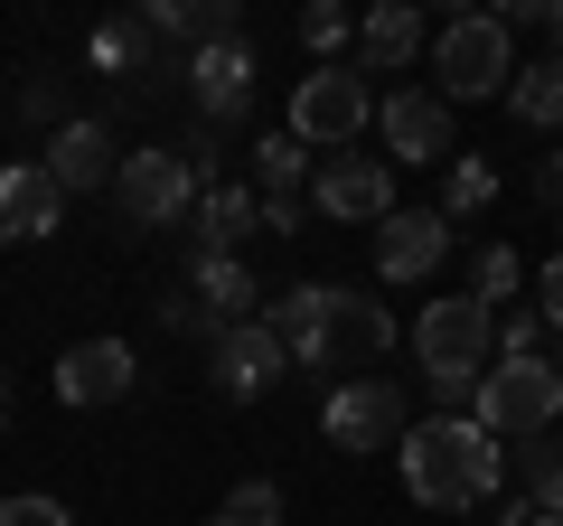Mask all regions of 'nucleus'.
Masks as SVG:
<instances>
[{
    "label": "nucleus",
    "instance_id": "1",
    "mask_svg": "<svg viewBox=\"0 0 563 526\" xmlns=\"http://www.w3.org/2000/svg\"><path fill=\"white\" fill-rule=\"evenodd\" d=\"M498 480H507V442L479 432L470 414H432V424L404 432V489H413V507H479V498H498Z\"/></svg>",
    "mask_w": 563,
    "mask_h": 526
},
{
    "label": "nucleus",
    "instance_id": "2",
    "mask_svg": "<svg viewBox=\"0 0 563 526\" xmlns=\"http://www.w3.org/2000/svg\"><path fill=\"white\" fill-rule=\"evenodd\" d=\"M470 424L498 432V442H536V432H554V424H563V366H554V358H498V366L479 376Z\"/></svg>",
    "mask_w": 563,
    "mask_h": 526
},
{
    "label": "nucleus",
    "instance_id": "3",
    "mask_svg": "<svg viewBox=\"0 0 563 526\" xmlns=\"http://www.w3.org/2000/svg\"><path fill=\"white\" fill-rule=\"evenodd\" d=\"M432 76H442V95L451 103H479V95H507V85H517V47H507V20L498 10H479V20H451L442 39H432Z\"/></svg>",
    "mask_w": 563,
    "mask_h": 526
},
{
    "label": "nucleus",
    "instance_id": "4",
    "mask_svg": "<svg viewBox=\"0 0 563 526\" xmlns=\"http://www.w3.org/2000/svg\"><path fill=\"white\" fill-rule=\"evenodd\" d=\"M198 198H207V179L188 169V151H122V179H113V207L132 226H179V217H198Z\"/></svg>",
    "mask_w": 563,
    "mask_h": 526
},
{
    "label": "nucleus",
    "instance_id": "5",
    "mask_svg": "<svg viewBox=\"0 0 563 526\" xmlns=\"http://www.w3.org/2000/svg\"><path fill=\"white\" fill-rule=\"evenodd\" d=\"M366 122H376V95H366L357 66H320V76H301V95H291V132H301L310 151L357 142Z\"/></svg>",
    "mask_w": 563,
    "mask_h": 526
},
{
    "label": "nucleus",
    "instance_id": "6",
    "mask_svg": "<svg viewBox=\"0 0 563 526\" xmlns=\"http://www.w3.org/2000/svg\"><path fill=\"white\" fill-rule=\"evenodd\" d=\"M320 432H329V451H395L413 424H404V395H395V376H347L339 395H329Z\"/></svg>",
    "mask_w": 563,
    "mask_h": 526
},
{
    "label": "nucleus",
    "instance_id": "7",
    "mask_svg": "<svg viewBox=\"0 0 563 526\" xmlns=\"http://www.w3.org/2000/svg\"><path fill=\"white\" fill-rule=\"evenodd\" d=\"M310 207L339 226H366V217H395V169L376 161V151H347V161H320V179H310Z\"/></svg>",
    "mask_w": 563,
    "mask_h": 526
},
{
    "label": "nucleus",
    "instance_id": "8",
    "mask_svg": "<svg viewBox=\"0 0 563 526\" xmlns=\"http://www.w3.org/2000/svg\"><path fill=\"white\" fill-rule=\"evenodd\" d=\"M442 254H451V217H442V207H395L385 235H376V273H385V283H432Z\"/></svg>",
    "mask_w": 563,
    "mask_h": 526
},
{
    "label": "nucleus",
    "instance_id": "9",
    "mask_svg": "<svg viewBox=\"0 0 563 526\" xmlns=\"http://www.w3.org/2000/svg\"><path fill=\"white\" fill-rule=\"evenodd\" d=\"M57 217H66V188L47 179V161H10L0 169V244L57 235Z\"/></svg>",
    "mask_w": 563,
    "mask_h": 526
},
{
    "label": "nucleus",
    "instance_id": "10",
    "mask_svg": "<svg viewBox=\"0 0 563 526\" xmlns=\"http://www.w3.org/2000/svg\"><path fill=\"white\" fill-rule=\"evenodd\" d=\"M376 132H385L395 161H442L451 151V95H413V85H404V95L376 103Z\"/></svg>",
    "mask_w": 563,
    "mask_h": 526
},
{
    "label": "nucleus",
    "instance_id": "11",
    "mask_svg": "<svg viewBox=\"0 0 563 526\" xmlns=\"http://www.w3.org/2000/svg\"><path fill=\"white\" fill-rule=\"evenodd\" d=\"M57 395L66 405H122L132 395V348L122 339H76L57 358Z\"/></svg>",
    "mask_w": 563,
    "mask_h": 526
},
{
    "label": "nucleus",
    "instance_id": "12",
    "mask_svg": "<svg viewBox=\"0 0 563 526\" xmlns=\"http://www.w3.org/2000/svg\"><path fill=\"white\" fill-rule=\"evenodd\" d=\"M188 95H198L207 122H235L254 103V47H188Z\"/></svg>",
    "mask_w": 563,
    "mask_h": 526
},
{
    "label": "nucleus",
    "instance_id": "13",
    "mask_svg": "<svg viewBox=\"0 0 563 526\" xmlns=\"http://www.w3.org/2000/svg\"><path fill=\"white\" fill-rule=\"evenodd\" d=\"M282 366H291V348H282L263 320H244V329H225V339H217V385L235 395V405H254Z\"/></svg>",
    "mask_w": 563,
    "mask_h": 526
},
{
    "label": "nucleus",
    "instance_id": "14",
    "mask_svg": "<svg viewBox=\"0 0 563 526\" xmlns=\"http://www.w3.org/2000/svg\"><path fill=\"white\" fill-rule=\"evenodd\" d=\"M47 179H57L66 198H85V188H113V179H122L113 132H103V122H66L57 142H47Z\"/></svg>",
    "mask_w": 563,
    "mask_h": 526
},
{
    "label": "nucleus",
    "instance_id": "15",
    "mask_svg": "<svg viewBox=\"0 0 563 526\" xmlns=\"http://www.w3.org/2000/svg\"><path fill=\"white\" fill-rule=\"evenodd\" d=\"M395 348V320H385V302H366V292H339L329 283V366H366Z\"/></svg>",
    "mask_w": 563,
    "mask_h": 526
},
{
    "label": "nucleus",
    "instance_id": "16",
    "mask_svg": "<svg viewBox=\"0 0 563 526\" xmlns=\"http://www.w3.org/2000/svg\"><path fill=\"white\" fill-rule=\"evenodd\" d=\"M263 329L291 348V366H329V292L320 283H291L273 310H263Z\"/></svg>",
    "mask_w": 563,
    "mask_h": 526
},
{
    "label": "nucleus",
    "instance_id": "17",
    "mask_svg": "<svg viewBox=\"0 0 563 526\" xmlns=\"http://www.w3.org/2000/svg\"><path fill=\"white\" fill-rule=\"evenodd\" d=\"M244 235H263V198H254L244 179H217V188L198 198V263H207V254H235Z\"/></svg>",
    "mask_w": 563,
    "mask_h": 526
},
{
    "label": "nucleus",
    "instance_id": "18",
    "mask_svg": "<svg viewBox=\"0 0 563 526\" xmlns=\"http://www.w3.org/2000/svg\"><path fill=\"white\" fill-rule=\"evenodd\" d=\"M188 292H198L207 310H217L225 329H244V320H263V292H254V273H244V254H207V263H188Z\"/></svg>",
    "mask_w": 563,
    "mask_h": 526
},
{
    "label": "nucleus",
    "instance_id": "19",
    "mask_svg": "<svg viewBox=\"0 0 563 526\" xmlns=\"http://www.w3.org/2000/svg\"><path fill=\"white\" fill-rule=\"evenodd\" d=\"M413 47H422V20L404 10V0H385V10H366V20H357V76H395Z\"/></svg>",
    "mask_w": 563,
    "mask_h": 526
},
{
    "label": "nucleus",
    "instance_id": "20",
    "mask_svg": "<svg viewBox=\"0 0 563 526\" xmlns=\"http://www.w3.org/2000/svg\"><path fill=\"white\" fill-rule=\"evenodd\" d=\"M507 103H517V122H536V132H563V57H544V66H517Z\"/></svg>",
    "mask_w": 563,
    "mask_h": 526
},
{
    "label": "nucleus",
    "instance_id": "21",
    "mask_svg": "<svg viewBox=\"0 0 563 526\" xmlns=\"http://www.w3.org/2000/svg\"><path fill=\"white\" fill-rule=\"evenodd\" d=\"M254 179H263V198H301L310 142H301V132H263V142H254Z\"/></svg>",
    "mask_w": 563,
    "mask_h": 526
},
{
    "label": "nucleus",
    "instance_id": "22",
    "mask_svg": "<svg viewBox=\"0 0 563 526\" xmlns=\"http://www.w3.org/2000/svg\"><path fill=\"white\" fill-rule=\"evenodd\" d=\"M517 470H526V498H536L544 517H563V424L536 432V451H517Z\"/></svg>",
    "mask_w": 563,
    "mask_h": 526
},
{
    "label": "nucleus",
    "instance_id": "23",
    "mask_svg": "<svg viewBox=\"0 0 563 526\" xmlns=\"http://www.w3.org/2000/svg\"><path fill=\"white\" fill-rule=\"evenodd\" d=\"M151 47H161V39H151L141 20H113V29H95V66H103V76H132V66L151 57Z\"/></svg>",
    "mask_w": 563,
    "mask_h": 526
},
{
    "label": "nucleus",
    "instance_id": "24",
    "mask_svg": "<svg viewBox=\"0 0 563 526\" xmlns=\"http://www.w3.org/2000/svg\"><path fill=\"white\" fill-rule=\"evenodd\" d=\"M207 526H282V489L273 480H244V489H225V507Z\"/></svg>",
    "mask_w": 563,
    "mask_h": 526
},
{
    "label": "nucleus",
    "instance_id": "25",
    "mask_svg": "<svg viewBox=\"0 0 563 526\" xmlns=\"http://www.w3.org/2000/svg\"><path fill=\"white\" fill-rule=\"evenodd\" d=\"M526 283V263H517V244H479V263H470V292H479L488 310L507 302V292Z\"/></svg>",
    "mask_w": 563,
    "mask_h": 526
},
{
    "label": "nucleus",
    "instance_id": "26",
    "mask_svg": "<svg viewBox=\"0 0 563 526\" xmlns=\"http://www.w3.org/2000/svg\"><path fill=\"white\" fill-rule=\"evenodd\" d=\"M347 39H357V29H347V10H339V0H310V10H301V47H310V57H339V47Z\"/></svg>",
    "mask_w": 563,
    "mask_h": 526
},
{
    "label": "nucleus",
    "instance_id": "27",
    "mask_svg": "<svg viewBox=\"0 0 563 526\" xmlns=\"http://www.w3.org/2000/svg\"><path fill=\"white\" fill-rule=\"evenodd\" d=\"M488 198H498V169H488V161H461V169H451V188H442V217H479Z\"/></svg>",
    "mask_w": 563,
    "mask_h": 526
},
{
    "label": "nucleus",
    "instance_id": "28",
    "mask_svg": "<svg viewBox=\"0 0 563 526\" xmlns=\"http://www.w3.org/2000/svg\"><path fill=\"white\" fill-rule=\"evenodd\" d=\"M498 358H544V310H498Z\"/></svg>",
    "mask_w": 563,
    "mask_h": 526
},
{
    "label": "nucleus",
    "instance_id": "29",
    "mask_svg": "<svg viewBox=\"0 0 563 526\" xmlns=\"http://www.w3.org/2000/svg\"><path fill=\"white\" fill-rule=\"evenodd\" d=\"M20 122H47V132H66V76H29V85H20Z\"/></svg>",
    "mask_w": 563,
    "mask_h": 526
},
{
    "label": "nucleus",
    "instance_id": "30",
    "mask_svg": "<svg viewBox=\"0 0 563 526\" xmlns=\"http://www.w3.org/2000/svg\"><path fill=\"white\" fill-rule=\"evenodd\" d=\"M161 320H169V329H179V339H207V348H217V339H225V320H217V310H207V302H198V292H179V302H161Z\"/></svg>",
    "mask_w": 563,
    "mask_h": 526
},
{
    "label": "nucleus",
    "instance_id": "31",
    "mask_svg": "<svg viewBox=\"0 0 563 526\" xmlns=\"http://www.w3.org/2000/svg\"><path fill=\"white\" fill-rule=\"evenodd\" d=\"M0 526H76L57 498H0Z\"/></svg>",
    "mask_w": 563,
    "mask_h": 526
},
{
    "label": "nucleus",
    "instance_id": "32",
    "mask_svg": "<svg viewBox=\"0 0 563 526\" xmlns=\"http://www.w3.org/2000/svg\"><path fill=\"white\" fill-rule=\"evenodd\" d=\"M310 198H263V235H301Z\"/></svg>",
    "mask_w": 563,
    "mask_h": 526
},
{
    "label": "nucleus",
    "instance_id": "33",
    "mask_svg": "<svg viewBox=\"0 0 563 526\" xmlns=\"http://www.w3.org/2000/svg\"><path fill=\"white\" fill-rule=\"evenodd\" d=\"M536 310H544V329H563V254L544 263V283H536Z\"/></svg>",
    "mask_w": 563,
    "mask_h": 526
},
{
    "label": "nucleus",
    "instance_id": "34",
    "mask_svg": "<svg viewBox=\"0 0 563 526\" xmlns=\"http://www.w3.org/2000/svg\"><path fill=\"white\" fill-rule=\"evenodd\" d=\"M536 188H544V207L563 217V151H544V179H536Z\"/></svg>",
    "mask_w": 563,
    "mask_h": 526
},
{
    "label": "nucleus",
    "instance_id": "35",
    "mask_svg": "<svg viewBox=\"0 0 563 526\" xmlns=\"http://www.w3.org/2000/svg\"><path fill=\"white\" fill-rule=\"evenodd\" d=\"M498 526H563V517H544V507H536V498H517V507H507V517H498Z\"/></svg>",
    "mask_w": 563,
    "mask_h": 526
},
{
    "label": "nucleus",
    "instance_id": "36",
    "mask_svg": "<svg viewBox=\"0 0 563 526\" xmlns=\"http://www.w3.org/2000/svg\"><path fill=\"white\" fill-rule=\"evenodd\" d=\"M544 47H554V57H563V0H554V10H544Z\"/></svg>",
    "mask_w": 563,
    "mask_h": 526
},
{
    "label": "nucleus",
    "instance_id": "37",
    "mask_svg": "<svg viewBox=\"0 0 563 526\" xmlns=\"http://www.w3.org/2000/svg\"><path fill=\"white\" fill-rule=\"evenodd\" d=\"M0 424H10V385H0Z\"/></svg>",
    "mask_w": 563,
    "mask_h": 526
},
{
    "label": "nucleus",
    "instance_id": "38",
    "mask_svg": "<svg viewBox=\"0 0 563 526\" xmlns=\"http://www.w3.org/2000/svg\"><path fill=\"white\" fill-rule=\"evenodd\" d=\"M554 366H563V358H554Z\"/></svg>",
    "mask_w": 563,
    "mask_h": 526
}]
</instances>
